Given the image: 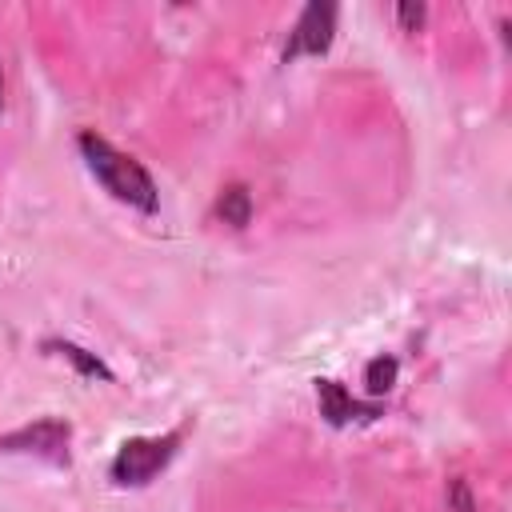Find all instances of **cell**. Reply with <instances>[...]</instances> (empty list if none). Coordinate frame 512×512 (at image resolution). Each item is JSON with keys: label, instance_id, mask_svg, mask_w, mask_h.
Returning <instances> with one entry per match:
<instances>
[{"label": "cell", "instance_id": "5", "mask_svg": "<svg viewBox=\"0 0 512 512\" xmlns=\"http://www.w3.org/2000/svg\"><path fill=\"white\" fill-rule=\"evenodd\" d=\"M316 404H320V416L332 424V428H344V424H368V420H376L384 408L372 400V404H364V400H356L340 380H316Z\"/></svg>", "mask_w": 512, "mask_h": 512}, {"label": "cell", "instance_id": "6", "mask_svg": "<svg viewBox=\"0 0 512 512\" xmlns=\"http://www.w3.org/2000/svg\"><path fill=\"white\" fill-rule=\"evenodd\" d=\"M44 352H56L60 360H68L80 376H88V380H116V372L96 356V352H88V348H80V344H72V340H44Z\"/></svg>", "mask_w": 512, "mask_h": 512}, {"label": "cell", "instance_id": "2", "mask_svg": "<svg viewBox=\"0 0 512 512\" xmlns=\"http://www.w3.org/2000/svg\"><path fill=\"white\" fill-rule=\"evenodd\" d=\"M176 444H180V432H168V436H132L116 448L112 456V480L120 488H140L148 484L172 456H176Z\"/></svg>", "mask_w": 512, "mask_h": 512}, {"label": "cell", "instance_id": "3", "mask_svg": "<svg viewBox=\"0 0 512 512\" xmlns=\"http://www.w3.org/2000/svg\"><path fill=\"white\" fill-rule=\"evenodd\" d=\"M68 440H72V424L60 416H44L36 424H24L16 432L0 436V452H28L52 464H68Z\"/></svg>", "mask_w": 512, "mask_h": 512}, {"label": "cell", "instance_id": "8", "mask_svg": "<svg viewBox=\"0 0 512 512\" xmlns=\"http://www.w3.org/2000/svg\"><path fill=\"white\" fill-rule=\"evenodd\" d=\"M396 376H400V360H396V356H376V360H368V368H364V388H368V396L392 392Z\"/></svg>", "mask_w": 512, "mask_h": 512}, {"label": "cell", "instance_id": "10", "mask_svg": "<svg viewBox=\"0 0 512 512\" xmlns=\"http://www.w3.org/2000/svg\"><path fill=\"white\" fill-rule=\"evenodd\" d=\"M424 16H428L424 4H396V20H400L404 32H416V28L424 24Z\"/></svg>", "mask_w": 512, "mask_h": 512}, {"label": "cell", "instance_id": "7", "mask_svg": "<svg viewBox=\"0 0 512 512\" xmlns=\"http://www.w3.org/2000/svg\"><path fill=\"white\" fill-rule=\"evenodd\" d=\"M216 216L232 228H248L252 224V192L244 184H228L220 196H216Z\"/></svg>", "mask_w": 512, "mask_h": 512}, {"label": "cell", "instance_id": "11", "mask_svg": "<svg viewBox=\"0 0 512 512\" xmlns=\"http://www.w3.org/2000/svg\"><path fill=\"white\" fill-rule=\"evenodd\" d=\"M0 108H4V68H0Z\"/></svg>", "mask_w": 512, "mask_h": 512}, {"label": "cell", "instance_id": "9", "mask_svg": "<svg viewBox=\"0 0 512 512\" xmlns=\"http://www.w3.org/2000/svg\"><path fill=\"white\" fill-rule=\"evenodd\" d=\"M444 500H448V508H452V512H476V496H472V488H468V480H464V476H452V480H448Z\"/></svg>", "mask_w": 512, "mask_h": 512}, {"label": "cell", "instance_id": "1", "mask_svg": "<svg viewBox=\"0 0 512 512\" xmlns=\"http://www.w3.org/2000/svg\"><path fill=\"white\" fill-rule=\"evenodd\" d=\"M76 148H80L88 172L96 176V184H104L120 204H128V208H136L144 216H152L160 208V188H156L152 172L140 160H132L128 152L112 148L100 132H80Z\"/></svg>", "mask_w": 512, "mask_h": 512}, {"label": "cell", "instance_id": "4", "mask_svg": "<svg viewBox=\"0 0 512 512\" xmlns=\"http://www.w3.org/2000/svg\"><path fill=\"white\" fill-rule=\"evenodd\" d=\"M336 40V4L328 0H312L300 20L292 24V36L284 44V64L296 60V56H324Z\"/></svg>", "mask_w": 512, "mask_h": 512}]
</instances>
